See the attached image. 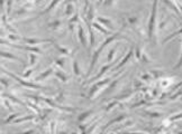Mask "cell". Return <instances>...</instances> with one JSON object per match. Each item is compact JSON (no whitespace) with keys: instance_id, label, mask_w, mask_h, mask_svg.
Segmentation results:
<instances>
[{"instance_id":"obj_24","label":"cell","mask_w":182,"mask_h":134,"mask_svg":"<svg viewBox=\"0 0 182 134\" xmlns=\"http://www.w3.org/2000/svg\"><path fill=\"white\" fill-rule=\"evenodd\" d=\"M125 118H126V115H120V116H118L117 118H115V120H113V121H111V122H109V123H108V124H106V125L104 126V129H102V130H107L110 125H113V124L117 123V122H120V121L125 120Z\"/></svg>"},{"instance_id":"obj_1","label":"cell","mask_w":182,"mask_h":134,"mask_svg":"<svg viewBox=\"0 0 182 134\" xmlns=\"http://www.w3.org/2000/svg\"><path fill=\"white\" fill-rule=\"evenodd\" d=\"M117 39H127V38H126L125 36L121 35V31H117V32H115V34H111L110 36H108V37L102 41L101 45L99 46V48L97 49V50L94 53V55H92V58H91V62H90V66H89V69H88V72H87L84 78H88L89 76L91 75V73H92V70H94L97 62H98V58H99L100 54L104 51V49L106 48L109 44H111L113 41H115V40H117Z\"/></svg>"},{"instance_id":"obj_40","label":"cell","mask_w":182,"mask_h":134,"mask_svg":"<svg viewBox=\"0 0 182 134\" xmlns=\"http://www.w3.org/2000/svg\"><path fill=\"white\" fill-rule=\"evenodd\" d=\"M170 82H171V79L170 78H165V79H162L161 80V86L162 87H168L169 86V84H170Z\"/></svg>"},{"instance_id":"obj_21","label":"cell","mask_w":182,"mask_h":134,"mask_svg":"<svg viewBox=\"0 0 182 134\" xmlns=\"http://www.w3.org/2000/svg\"><path fill=\"white\" fill-rule=\"evenodd\" d=\"M91 114H94V111H92V110H89V111H86V112H82L80 115L78 116V122H79V123H81V122H83V121H86L87 118H88L89 116L91 115Z\"/></svg>"},{"instance_id":"obj_28","label":"cell","mask_w":182,"mask_h":134,"mask_svg":"<svg viewBox=\"0 0 182 134\" xmlns=\"http://www.w3.org/2000/svg\"><path fill=\"white\" fill-rule=\"evenodd\" d=\"M36 53H30L29 54V66H35V65L37 64L38 59H37V56L35 55Z\"/></svg>"},{"instance_id":"obj_38","label":"cell","mask_w":182,"mask_h":134,"mask_svg":"<svg viewBox=\"0 0 182 134\" xmlns=\"http://www.w3.org/2000/svg\"><path fill=\"white\" fill-rule=\"evenodd\" d=\"M142 48L141 47H138V46H136V48H135V57H136L137 59H141V56H142Z\"/></svg>"},{"instance_id":"obj_20","label":"cell","mask_w":182,"mask_h":134,"mask_svg":"<svg viewBox=\"0 0 182 134\" xmlns=\"http://www.w3.org/2000/svg\"><path fill=\"white\" fill-rule=\"evenodd\" d=\"M59 2H60V0H52V1H51V3H50V6H48L47 8H46V9H44V10L40 13V16H43V15H45V13H47L48 11H51L52 9H54V8H55V7H56V5H57V3H59Z\"/></svg>"},{"instance_id":"obj_50","label":"cell","mask_w":182,"mask_h":134,"mask_svg":"<svg viewBox=\"0 0 182 134\" xmlns=\"http://www.w3.org/2000/svg\"><path fill=\"white\" fill-rule=\"evenodd\" d=\"M40 1H42V0H37V2H40Z\"/></svg>"},{"instance_id":"obj_31","label":"cell","mask_w":182,"mask_h":134,"mask_svg":"<svg viewBox=\"0 0 182 134\" xmlns=\"http://www.w3.org/2000/svg\"><path fill=\"white\" fill-rule=\"evenodd\" d=\"M20 115V113H13V114H11L10 116H9L7 120L5 121V122H3V124H8V123H13V121L15 120V118H17L18 116Z\"/></svg>"},{"instance_id":"obj_33","label":"cell","mask_w":182,"mask_h":134,"mask_svg":"<svg viewBox=\"0 0 182 134\" xmlns=\"http://www.w3.org/2000/svg\"><path fill=\"white\" fill-rule=\"evenodd\" d=\"M8 39L9 40H13V41H22L23 38L20 37V36L16 35V34H10V35H8Z\"/></svg>"},{"instance_id":"obj_45","label":"cell","mask_w":182,"mask_h":134,"mask_svg":"<svg viewBox=\"0 0 182 134\" xmlns=\"http://www.w3.org/2000/svg\"><path fill=\"white\" fill-rule=\"evenodd\" d=\"M89 2H90V0H84V13L87 12V10H88V8H89Z\"/></svg>"},{"instance_id":"obj_47","label":"cell","mask_w":182,"mask_h":134,"mask_svg":"<svg viewBox=\"0 0 182 134\" xmlns=\"http://www.w3.org/2000/svg\"><path fill=\"white\" fill-rule=\"evenodd\" d=\"M5 106H6V107H8L9 111H11V112H13V107L10 106V104H9L8 101H5Z\"/></svg>"},{"instance_id":"obj_8","label":"cell","mask_w":182,"mask_h":134,"mask_svg":"<svg viewBox=\"0 0 182 134\" xmlns=\"http://www.w3.org/2000/svg\"><path fill=\"white\" fill-rule=\"evenodd\" d=\"M23 41H24L26 45H40V44H44V43H51L53 44L54 40L52 39H36V38H23Z\"/></svg>"},{"instance_id":"obj_5","label":"cell","mask_w":182,"mask_h":134,"mask_svg":"<svg viewBox=\"0 0 182 134\" xmlns=\"http://www.w3.org/2000/svg\"><path fill=\"white\" fill-rule=\"evenodd\" d=\"M116 63H117V60H113V62H110V63H108L107 65H104V66L101 67V69H100V72L97 74L94 77H92V78H90L89 80H87V82H84V83H88V84H90V83H94V82H96V80H98L100 77H101L102 75H104V73L107 72L108 69H109L110 67H113L114 65H116Z\"/></svg>"},{"instance_id":"obj_35","label":"cell","mask_w":182,"mask_h":134,"mask_svg":"<svg viewBox=\"0 0 182 134\" xmlns=\"http://www.w3.org/2000/svg\"><path fill=\"white\" fill-rule=\"evenodd\" d=\"M182 67V38H181V55H180V58L179 60H178V63L175 65H174V69H179V68H181Z\"/></svg>"},{"instance_id":"obj_39","label":"cell","mask_w":182,"mask_h":134,"mask_svg":"<svg viewBox=\"0 0 182 134\" xmlns=\"http://www.w3.org/2000/svg\"><path fill=\"white\" fill-rule=\"evenodd\" d=\"M139 60H142L143 63H150L151 62L150 57H148L145 53H142V56H141V59H139Z\"/></svg>"},{"instance_id":"obj_41","label":"cell","mask_w":182,"mask_h":134,"mask_svg":"<svg viewBox=\"0 0 182 134\" xmlns=\"http://www.w3.org/2000/svg\"><path fill=\"white\" fill-rule=\"evenodd\" d=\"M179 118H182V113H180V114H177V115H173V116H171L170 118H168V120L170 121V122H174V121H177V120H179Z\"/></svg>"},{"instance_id":"obj_15","label":"cell","mask_w":182,"mask_h":134,"mask_svg":"<svg viewBox=\"0 0 182 134\" xmlns=\"http://www.w3.org/2000/svg\"><path fill=\"white\" fill-rule=\"evenodd\" d=\"M97 22H100L102 26H104L106 28H109V29H114V24L113 20H110L108 18H104V17H97Z\"/></svg>"},{"instance_id":"obj_12","label":"cell","mask_w":182,"mask_h":134,"mask_svg":"<svg viewBox=\"0 0 182 134\" xmlns=\"http://www.w3.org/2000/svg\"><path fill=\"white\" fill-rule=\"evenodd\" d=\"M80 22V15L78 12H75L72 17H70V20H69V28L71 31H74L75 29V26H78V24Z\"/></svg>"},{"instance_id":"obj_3","label":"cell","mask_w":182,"mask_h":134,"mask_svg":"<svg viewBox=\"0 0 182 134\" xmlns=\"http://www.w3.org/2000/svg\"><path fill=\"white\" fill-rule=\"evenodd\" d=\"M111 79H113V77H107V78H104V79L99 80V82H97V83H94V85H92V87L90 89V91H89V95H88L89 98L90 99L94 98V97L98 95V93H100L101 89H104V87H106V86L111 82Z\"/></svg>"},{"instance_id":"obj_32","label":"cell","mask_w":182,"mask_h":134,"mask_svg":"<svg viewBox=\"0 0 182 134\" xmlns=\"http://www.w3.org/2000/svg\"><path fill=\"white\" fill-rule=\"evenodd\" d=\"M127 22H128L129 25H131V26H135V25L138 24V18L135 16H131L127 18Z\"/></svg>"},{"instance_id":"obj_29","label":"cell","mask_w":182,"mask_h":134,"mask_svg":"<svg viewBox=\"0 0 182 134\" xmlns=\"http://www.w3.org/2000/svg\"><path fill=\"white\" fill-rule=\"evenodd\" d=\"M116 53H117V48H113V49H110L109 53H108V63H110L111 60H115V56H116Z\"/></svg>"},{"instance_id":"obj_49","label":"cell","mask_w":182,"mask_h":134,"mask_svg":"<svg viewBox=\"0 0 182 134\" xmlns=\"http://www.w3.org/2000/svg\"><path fill=\"white\" fill-rule=\"evenodd\" d=\"M72 1H75V0H65V2H72Z\"/></svg>"},{"instance_id":"obj_22","label":"cell","mask_w":182,"mask_h":134,"mask_svg":"<svg viewBox=\"0 0 182 134\" xmlns=\"http://www.w3.org/2000/svg\"><path fill=\"white\" fill-rule=\"evenodd\" d=\"M47 27L50 28V29L54 30V31H56L60 27H61V20H54V22H51L50 24L47 25Z\"/></svg>"},{"instance_id":"obj_30","label":"cell","mask_w":182,"mask_h":134,"mask_svg":"<svg viewBox=\"0 0 182 134\" xmlns=\"http://www.w3.org/2000/svg\"><path fill=\"white\" fill-rule=\"evenodd\" d=\"M65 62H67V58H64V57H62V58H57L56 60H55L57 67H60V68H62V69H64L65 68Z\"/></svg>"},{"instance_id":"obj_19","label":"cell","mask_w":182,"mask_h":134,"mask_svg":"<svg viewBox=\"0 0 182 134\" xmlns=\"http://www.w3.org/2000/svg\"><path fill=\"white\" fill-rule=\"evenodd\" d=\"M1 57H3V58L13 59V60H16V62H18V63H23L22 59H19L18 57H16L15 55H13V54L8 53V51H1Z\"/></svg>"},{"instance_id":"obj_37","label":"cell","mask_w":182,"mask_h":134,"mask_svg":"<svg viewBox=\"0 0 182 134\" xmlns=\"http://www.w3.org/2000/svg\"><path fill=\"white\" fill-rule=\"evenodd\" d=\"M36 69V67H34V66H32V68H29V69H27L26 72L24 73V75H23V77L24 78H28V77H30V75L33 74V72Z\"/></svg>"},{"instance_id":"obj_23","label":"cell","mask_w":182,"mask_h":134,"mask_svg":"<svg viewBox=\"0 0 182 134\" xmlns=\"http://www.w3.org/2000/svg\"><path fill=\"white\" fill-rule=\"evenodd\" d=\"M182 34V27L180 28V29H178L177 31H174L173 34H171L170 36H168V37L165 38V39L163 40V44H165V43H168V41H170L171 39H173L174 37H177V36H179V35H181Z\"/></svg>"},{"instance_id":"obj_6","label":"cell","mask_w":182,"mask_h":134,"mask_svg":"<svg viewBox=\"0 0 182 134\" xmlns=\"http://www.w3.org/2000/svg\"><path fill=\"white\" fill-rule=\"evenodd\" d=\"M11 47L13 48H18V49H24V50L30 51V53H36V54H43V50L36 46H32V45H16V44H9Z\"/></svg>"},{"instance_id":"obj_43","label":"cell","mask_w":182,"mask_h":134,"mask_svg":"<svg viewBox=\"0 0 182 134\" xmlns=\"http://www.w3.org/2000/svg\"><path fill=\"white\" fill-rule=\"evenodd\" d=\"M118 104V102H111V103H109V104L107 105V107H106V112H109V110L110 108H113L115 105H117Z\"/></svg>"},{"instance_id":"obj_34","label":"cell","mask_w":182,"mask_h":134,"mask_svg":"<svg viewBox=\"0 0 182 134\" xmlns=\"http://www.w3.org/2000/svg\"><path fill=\"white\" fill-rule=\"evenodd\" d=\"M153 78H154V76H152L151 74H148V73H145V74H143V75L141 76V79L144 80V82H151Z\"/></svg>"},{"instance_id":"obj_7","label":"cell","mask_w":182,"mask_h":134,"mask_svg":"<svg viewBox=\"0 0 182 134\" xmlns=\"http://www.w3.org/2000/svg\"><path fill=\"white\" fill-rule=\"evenodd\" d=\"M134 54H135V48H133V47H131V48H129V50L127 51V54H126L125 56L123 57V59H121L120 62L116 65L115 69H119V68H121V67L125 66V65L127 64V63H128L129 60L131 59V57L134 56Z\"/></svg>"},{"instance_id":"obj_17","label":"cell","mask_w":182,"mask_h":134,"mask_svg":"<svg viewBox=\"0 0 182 134\" xmlns=\"http://www.w3.org/2000/svg\"><path fill=\"white\" fill-rule=\"evenodd\" d=\"M75 13V8L74 5L72 2H67V7H65V16L67 17H72Z\"/></svg>"},{"instance_id":"obj_44","label":"cell","mask_w":182,"mask_h":134,"mask_svg":"<svg viewBox=\"0 0 182 134\" xmlns=\"http://www.w3.org/2000/svg\"><path fill=\"white\" fill-rule=\"evenodd\" d=\"M55 123H56V122H55V121H52V123H51V133H55V132L56 131H54V130H56L55 129Z\"/></svg>"},{"instance_id":"obj_9","label":"cell","mask_w":182,"mask_h":134,"mask_svg":"<svg viewBox=\"0 0 182 134\" xmlns=\"http://www.w3.org/2000/svg\"><path fill=\"white\" fill-rule=\"evenodd\" d=\"M163 2L165 3L168 7H170L177 15L180 16L182 13V7L177 2V1H174V0H163Z\"/></svg>"},{"instance_id":"obj_25","label":"cell","mask_w":182,"mask_h":134,"mask_svg":"<svg viewBox=\"0 0 182 134\" xmlns=\"http://www.w3.org/2000/svg\"><path fill=\"white\" fill-rule=\"evenodd\" d=\"M72 67H73V73H74V74H75V76H78V77H80V76H81L80 67H79L78 60H77V59H74V60H73Z\"/></svg>"},{"instance_id":"obj_2","label":"cell","mask_w":182,"mask_h":134,"mask_svg":"<svg viewBox=\"0 0 182 134\" xmlns=\"http://www.w3.org/2000/svg\"><path fill=\"white\" fill-rule=\"evenodd\" d=\"M158 6V0H154V1H153V5H152V10H151V16H150V20H148V28H147V37L150 40L153 39L154 32H155Z\"/></svg>"},{"instance_id":"obj_18","label":"cell","mask_w":182,"mask_h":134,"mask_svg":"<svg viewBox=\"0 0 182 134\" xmlns=\"http://www.w3.org/2000/svg\"><path fill=\"white\" fill-rule=\"evenodd\" d=\"M53 45L55 46V48H56L61 54H63V55H67V56H69L70 54H71V50H70V48H67V47H65V46H61L60 44L55 43V41L53 43Z\"/></svg>"},{"instance_id":"obj_36","label":"cell","mask_w":182,"mask_h":134,"mask_svg":"<svg viewBox=\"0 0 182 134\" xmlns=\"http://www.w3.org/2000/svg\"><path fill=\"white\" fill-rule=\"evenodd\" d=\"M116 1L117 0H104V6L106 8H110V7H113L115 5Z\"/></svg>"},{"instance_id":"obj_46","label":"cell","mask_w":182,"mask_h":134,"mask_svg":"<svg viewBox=\"0 0 182 134\" xmlns=\"http://www.w3.org/2000/svg\"><path fill=\"white\" fill-rule=\"evenodd\" d=\"M147 114L150 116H152V117H158L161 115L160 113H151V112H147Z\"/></svg>"},{"instance_id":"obj_42","label":"cell","mask_w":182,"mask_h":134,"mask_svg":"<svg viewBox=\"0 0 182 134\" xmlns=\"http://www.w3.org/2000/svg\"><path fill=\"white\" fill-rule=\"evenodd\" d=\"M11 6H13V0H8V1H7V15H9V13H10Z\"/></svg>"},{"instance_id":"obj_16","label":"cell","mask_w":182,"mask_h":134,"mask_svg":"<svg viewBox=\"0 0 182 134\" xmlns=\"http://www.w3.org/2000/svg\"><path fill=\"white\" fill-rule=\"evenodd\" d=\"M92 27H94V28H96L97 30H99L100 32H102V34H104V35H106V36H110L111 35V31H108V29L107 28H106V27L104 26H102L101 24H100V22H92Z\"/></svg>"},{"instance_id":"obj_11","label":"cell","mask_w":182,"mask_h":134,"mask_svg":"<svg viewBox=\"0 0 182 134\" xmlns=\"http://www.w3.org/2000/svg\"><path fill=\"white\" fill-rule=\"evenodd\" d=\"M78 37L80 40V44L83 47H87V43H88V39H87L86 31H84V28H83L82 25L79 22L78 24Z\"/></svg>"},{"instance_id":"obj_48","label":"cell","mask_w":182,"mask_h":134,"mask_svg":"<svg viewBox=\"0 0 182 134\" xmlns=\"http://www.w3.org/2000/svg\"><path fill=\"white\" fill-rule=\"evenodd\" d=\"M23 133H25V134H29V133H36V131H34V130H30V131L23 132Z\"/></svg>"},{"instance_id":"obj_10","label":"cell","mask_w":182,"mask_h":134,"mask_svg":"<svg viewBox=\"0 0 182 134\" xmlns=\"http://www.w3.org/2000/svg\"><path fill=\"white\" fill-rule=\"evenodd\" d=\"M83 22H86L87 26H88V32H89V43H90V49L94 47V29H92V22H89L88 19L86 18V17H83Z\"/></svg>"},{"instance_id":"obj_27","label":"cell","mask_w":182,"mask_h":134,"mask_svg":"<svg viewBox=\"0 0 182 134\" xmlns=\"http://www.w3.org/2000/svg\"><path fill=\"white\" fill-rule=\"evenodd\" d=\"M35 116L34 115H28V116H25V117H19V118H15L13 121V123H22V122H25V121H30L33 120Z\"/></svg>"},{"instance_id":"obj_4","label":"cell","mask_w":182,"mask_h":134,"mask_svg":"<svg viewBox=\"0 0 182 134\" xmlns=\"http://www.w3.org/2000/svg\"><path fill=\"white\" fill-rule=\"evenodd\" d=\"M3 74H6V75H9L11 78H13V79L16 80V82H18L20 85L25 86V87H28V89H47V87H44V86H42V85H36V84H33V83H29V82H26V80L22 79L20 77L16 76L15 74H13V73L8 72V70L3 69Z\"/></svg>"},{"instance_id":"obj_13","label":"cell","mask_w":182,"mask_h":134,"mask_svg":"<svg viewBox=\"0 0 182 134\" xmlns=\"http://www.w3.org/2000/svg\"><path fill=\"white\" fill-rule=\"evenodd\" d=\"M54 74H55V77H56L57 79L61 80L62 83H67V80L70 79V75H67V73L62 69V68L61 69H55L54 70Z\"/></svg>"},{"instance_id":"obj_26","label":"cell","mask_w":182,"mask_h":134,"mask_svg":"<svg viewBox=\"0 0 182 134\" xmlns=\"http://www.w3.org/2000/svg\"><path fill=\"white\" fill-rule=\"evenodd\" d=\"M3 96H5V97H8L10 101H13V102H15V103H17V104H19V105H23V106H25L26 107L27 106V104H25L23 101H20V99H18V98H16L15 96H10V95H7V94H3Z\"/></svg>"},{"instance_id":"obj_14","label":"cell","mask_w":182,"mask_h":134,"mask_svg":"<svg viewBox=\"0 0 182 134\" xmlns=\"http://www.w3.org/2000/svg\"><path fill=\"white\" fill-rule=\"evenodd\" d=\"M54 70H55V68H54V67H50V68H47L46 70H44L43 73H40V75H38V77L35 78V80H36V82H40V80L46 79L48 76H51L52 74H53Z\"/></svg>"}]
</instances>
